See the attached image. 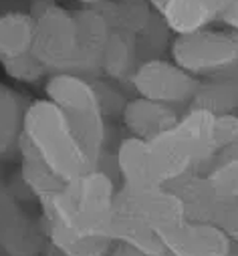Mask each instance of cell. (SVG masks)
Wrapping results in <instances>:
<instances>
[{
	"instance_id": "obj_1",
	"label": "cell",
	"mask_w": 238,
	"mask_h": 256,
	"mask_svg": "<svg viewBox=\"0 0 238 256\" xmlns=\"http://www.w3.org/2000/svg\"><path fill=\"white\" fill-rule=\"evenodd\" d=\"M119 186L103 168L89 170L61 192L38 202L40 218L81 236L109 238Z\"/></svg>"
},
{
	"instance_id": "obj_2",
	"label": "cell",
	"mask_w": 238,
	"mask_h": 256,
	"mask_svg": "<svg viewBox=\"0 0 238 256\" xmlns=\"http://www.w3.org/2000/svg\"><path fill=\"white\" fill-rule=\"evenodd\" d=\"M16 148L18 152L34 154L65 184H71L93 170L73 134L71 119L48 99L28 103Z\"/></svg>"
},
{
	"instance_id": "obj_3",
	"label": "cell",
	"mask_w": 238,
	"mask_h": 256,
	"mask_svg": "<svg viewBox=\"0 0 238 256\" xmlns=\"http://www.w3.org/2000/svg\"><path fill=\"white\" fill-rule=\"evenodd\" d=\"M30 14L34 16V42L30 52L46 73H77L89 77L75 12L46 4Z\"/></svg>"
},
{
	"instance_id": "obj_4",
	"label": "cell",
	"mask_w": 238,
	"mask_h": 256,
	"mask_svg": "<svg viewBox=\"0 0 238 256\" xmlns=\"http://www.w3.org/2000/svg\"><path fill=\"white\" fill-rule=\"evenodd\" d=\"M170 56L196 79L238 75V34L228 28H204L174 36Z\"/></svg>"
},
{
	"instance_id": "obj_5",
	"label": "cell",
	"mask_w": 238,
	"mask_h": 256,
	"mask_svg": "<svg viewBox=\"0 0 238 256\" xmlns=\"http://www.w3.org/2000/svg\"><path fill=\"white\" fill-rule=\"evenodd\" d=\"M115 216L142 224L154 230L160 238L178 230L186 222L184 204L168 186L144 190L119 186L115 198Z\"/></svg>"
},
{
	"instance_id": "obj_6",
	"label": "cell",
	"mask_w": 238,
	"mask_h": 256,
	"mask_svg": "<svg viewBox=\"0 0 238 256\" xmlns=\"http://www.w3.org/2000/svg\"><path fill=\"white\" fill-rule=\"evenodd\" d=\"M130 85L138 97L170 107L184 105L188 109L196 95L200 79L178 67L172 58L148 56L140 60V65L132 73Z\"/></svg>"
},
{
	"instance_id": "obj_7",
	"label": "cell",
	"mask_w": 238,
	"mask_h": 256,
	"mask_svg": "<svg viewBox=\"0 0 238 256\" xmlns=\"http://www.w3.org/2000/svg\"><path fill=\"white\" fill-rule=\"evenodd\" d=\"M0 246L10 256H42L46 246L40 218L22 208L6 184H0Z\"/></svg>"
},
{
	"instance_id": "obj_8",
	"label": "cell",
	"mask_w": 238,
	"mask_h": 256,
	"mask_svg": "<svg viewBox=\"0 0 238 256\" xmlns=\"http://www.w3.org/2000/svg\"><path fill=\"white\" fill-rule=\"evenodd\" d=\"M162 256H228L232 242L228 236L210 222L186 220L178 230L162 238Z\"/></svg>"
},
{
	"instance_id": "obj_9",
	"label": "cell",
	"mask_w": 238,
	"mask_h": 256,
	"mask_svg": "<svg viewBox=\"0 0 238 256\" xmlns=\"http://www.w3.org/2000/svg\"><path fill=\"white\" fill-rule=\"evenodd\" d=\"M44 99L54 103L69 117L101 113L93 79L77 73H52L44 83Z\"/></svg>"
},
{
	"instance_id": "obj_10",
	"label": "cell",
	"mask_w": 238,
	"mask_h": 256,
	"mask_svg": "<svg viewBox=\"0 0 238 256\" xmlns=\"http://www.w3.org/2000/svg\"><path fill=\"white\" fill-rule=\"evenodd\" d=\"M230 2L232 0H170L160 16L174 36H182L210 28Z\"/></svg>"
},
{
	"instance_id": "obj_11",
	"label": "cell",
	"mask_w": 238,
	"mask_h": 256,
	"mask_svg": "<svg viewBox=\"0 0 238 256\" xmlns=\"http://www.w3.org/2000/svg\"><path fill=\"white\" fill-rule=\"evenodd\" d=\"M178 119H180V113L176 111V107L150 101L138 95L134 99H128L122 111V121L126 125V130L130 132V136L146 142L172 130L178 123Z\"/></svg>"
},
{
	"instance_id": "obj_12",
	"label": "cell",
	"mask_w": 238,
	"mask_h": 256,
	"mask_svg": "<svg viewBox=\"0 0 238 256\" xmlns=\"http://www.w3.org/2000/svg\"><path fill=\"white\" fill-rule=\"evenodd\" d=\"M115 172L122 178V186L126 188H156L162 186L156 174L154 158L150 152V144L140 138H126L117 146L115 152Z\"/></svg>"
},
{
	"instance_id": "obj_13",
	"label": "cell",
	"mask_w": 238,
	"mask_h": 256,
	"mask_svg": "<svg viewBox=\"0 0 238 256\" xmlns=\"http://www.w3.org/2000/svg\"><path fill=\"white\" fill-rule=\"evenodd\" d=\"M168 188L184 204L186 220L212 224L220 198L214 192V188L210 186L204 172H192V174L180 178L178 182L170 184Z\"/></svg>"
},
{
	"instance_id": "obj_14",
	"label": "cell",
	"mask_w": 238,
	"mask_h": 256,
	"mask_svg": "<svg viewBox=\"0 0 238 256\" xmlns=\"http://www.w3.org/2000/svg\"><path fill=\"white\" fill-rule=\"evenodd\" d=\"M138 65H140L138 38L122 30H113L101 52L99 75H103L107 81L113 83H124L130 81Z\"/></svg>"
},
{
	"instance_id": "obj_15",
	"label": "cell",
	"mask_w": 238,
	"mask_h": 256,
	"mask_svg": "<svg viewBox=\"0 0 238 256\" xmlns=\"http://www.w3.org/2000/svg\"><path fill=\"white\" fill-rule=\"evenodd\" d=\"M107 14L111 26L115 30L128 32L138 40L144 38L156 26V10L150 6L148 0H119L115 4H99Z\"/></svg>"
},
{
	"instance_id": "obj_16",
	"label": "cell",
	"mask_w": 238,
	"mask_h": 256,
	"mask_svg": "<svg viewBox=\"0 0 238 256\" xmlns=\"http://www.w3.org/2000/svg\"><path fill=\"white\" fill-rule=\"evenodd\" d=\"M32 42L34 16L30 12L12 10L0 14V62L28 54Z\"/></svg>"
},
{
	"instance_id": "obj_17",
	"label": "cell",
	"mask_w": 238,
	"mask_h": 256,
	"mask_svg": "<svg viewBox=\"0 0 238 256\" xmlns=\"http://www.w3.org/2000/svg\"><path fill=\"white\" fill-rule=\"evenodd\" d=\"M190 107L210 111L212 115L238 113V75L200 79Z\"/></svg>"
},
{
	"instance_id": "obj_18",
	"label": "cell",
	"mask_w": 238,
	"mask_h": 256,
	"mask_svg": "<svg viewBox=\"0 0 238 256\" xmlns=\"http://www.w3.org/2000/svg\"><path fill=\"white\" fill-rule=\"evenodd\" d=\"M40 218V216H38ZM46 242L58 250L63 256H109L115 242L109 238H95V236H81L75 232L65 230L63 226L46 222L40 218Z\"/></svg>"
},
{
	"instance_id": "obj_19",
	"label": "cell",
	"mask_w": 238,
	"mask_h": 256,
	"mask_svg": "<svg viewBox=\"0 0 238 256\" xmlns=\"http://www.w3.org/2000/svg\"><path fill=\"white\" fill-rule=\"evenodd\" d=\"M26 107L28 105L24 103L20 93L0 83V156L6 154L12 146H16L22 132Z\"/></svg>"
},
{
	"instance_id": "obj_20",
	"label": "cell",
	"mask_w": 238,
	"mask_h": 256,
	"mask_svg": "<svg viewBox=\"0 0 238 256\" xmlns=\"http://www.w3.org/2000/svg\"><path fill=\"white\" fill-rule=\"evenodd\" d=\"M204 174L218 198L238 200V160H214Z\"/></svg>"
},
{
	"instance_id": "obj_21",
	"label": "cell",
	"mask_w": 238,
	"mask_h": 256,
	"mask_svg": "<svg viewBox=\"0 0 238 256\" xmlns=\"http://www.w3.org/2000/svg\"><path fill=\"white\" fill-rule=\"evenodd\" d=\"M2 69H4L6 77H10L12 81L28 83V85L30 83H38L40 79L48 77L46 69L32 56V52H28L24 56L10 58V60H2Z\"/></svg>"
},
{
	"instance_id": "obj_22",
	"label": "cell",
	"mask_w": 238,
	"mask_h": 256,
	"mask_svg": "<svg viewBox=\"0 0 238 256\" xmlns=\"http://www.w3.org/2000/svg\"><path fill=\"white\" fill-rule=\"evenodd\" d=\"M238 142V113H224V115H214V125H212V146L216 156L226 150L228 146Z\"/></svg>"
},
{
	"instance_id": "obj_23",
	"label": "cell",
	"mask_w": 238,
	"mask_h": 256,
	"mask_svg": "<svg viewBox=\"0 0 238 256\" xmlns=\"http://www.w3.org/2000/svg\"><path fill=\"white\" fill-rule=\"evenodd\" d=\"M95 89H97V97H99V105H101V113L103 115H122L128 99L124 97L122 89H119L113 81H103V79H93Z\"/></svg>"
},
{
	"instance_id": "obj_24",
	"label": "cell",
	"mask_w": 238,
	"mask_h": 256,
	"mask_svg": "<svg viewBox=\"0 0 238 256\" xmlns=\"http://www.w3.org/2000/svg\"><path fill=\"white\" fill-rule=\"evenodd\" d=\"M212 224L218 226L232 244H238V200L220 198Z\"/></svg>"
},
{
	"instance_id": "obj_25",
	"label": "cell",
	"mask_w": 238,
	"mask_h": 256,
	"mask_svg": "<svg viewBox=\"0 0 238 256\" xmlns=\"http://www.w3.org/2000/svg\"><path fill=\"white\" fill-rule=\"evenodd\" d=\"M220 22L224 24V28L238 34V0H232V2L226 6V10L220 16Z\"/></svg>"
},
{
	"instance_id": "obj_26",
	"label": "cell",
	"mask_w": 238,
	"mask_h": 256,
	"mask_svg": "<svg viewBox=\"0 0 238 256\" xmlns=\"http://www.w3.org/2000/svg\"><path fill=\"white\" fill-rule=\"evenodd\" d=\"M109 256H142L140 252L132 250L130 246H124V244H115L113 250L109 252Z\"/></svg>"
},
{
	"instance_id": "obj_27",
	"label": "cell",
	"mask_w": 238,
	"mask_h": 256,
	"mask_svg": "<svg viewBox=\"0 0 238 256\" xmlns=\"http://www.w3.org/2000/svg\"><path fill=\"white\" fill-rule=\"evenodd\" d=\"M214 160H238V142L228 146L226 150H222Z\"/></svg>"
},
{
	"instance_id": "obj_28",
	"label": "cell",
	"mask_w": 238,
	"mask_h": 256,
	"mask_svg": "<svg viewBox=\"0 0 238 256\" xmlns=\"http://www.w3.org/2000/svg\"><path fill=\"white\" fill-rule=\"evenodd\" d=\"M148 2H150V6H152V8H154L158 14H160V12L164 10V6L170 2V0H148Z\"/></svg>"
},
{
	"instance_id": "obj_29",
	"label": "cell",
	"mask_w": 238,
	"mask_h": 256,
	"mask_svg": "<svg viewBox=\"0 0 238 256\" xmlns=\"http://www.w3.org/2000/svg\"><path fill=\"white\" fill-rule=\"evenodd\" d=\"M42 256H63L61 252H58V250H54L48 242H46V246H44V252H42Z\"/></svg>"
},
{
	"instance_id": "obj_30",
	"label": "cell",
	"mask_w": 238,
	"mask_h": 256,
	"mask_svg": "<svg viewBox=\"0 0 238 256\" xmlns=\"http://www.w3.org/2000/svg\"><path fill=\"white\" fill-rule=\"evenodd\" d=\"M77 2L85 4L87 8H91V6H99V4H103V2H105V0H77Z\"/></svg>"
},
{
	"instance_id": "obj_31",
	"label": "cell",
	"mask_w": 238,
	"mask_h": 256,
	"mask_svg": "<svg viewBox=\"0 0 238 256\" xmlns=\"http://www.w3.org/2000/svg\"><path fill=\"white\" fill-rule=\"evenodd\" d=\"M0 256H10V254H8V252H6L2 246H0Z\"/></svg>"
}]
</instances>
